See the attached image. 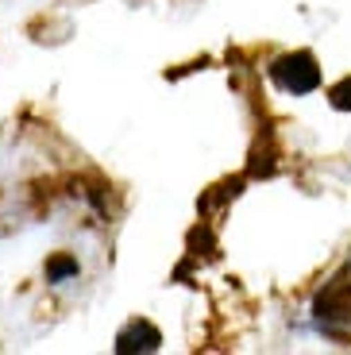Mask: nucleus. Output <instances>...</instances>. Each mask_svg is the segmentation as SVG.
Returning <instances> with one entry per match:
<instances>
[{
    "label": "nucleus",
    "mask_w": 351,
    "mask_h": 355,
    "mask_svg": "<svg viewBox=\"0 0 351 355\" xmlns=\"http://www.w3.org/2000/svg\"><path fill=\"white\" fill-rule=\"evenodd\" d=\"M313 320L316 332L328 340H351V270H340L336 278H328L320 286V293L313 297Z\"/></svg>",
    "instance_id": "nucleus-1"
},
{
    "label": "nucleus",
    "mask_w": 351,
    "mask_h": 355,
    "mask_svg": "<svg viewBox=\"0 0 351 355\" xmlns=\"http://www.w3.org/2000/svg\"><path fill=\"white\" fill-rule=\"evenodd\" d=\"M266 78L282 89V93H290V97H309L320 89V62H316L313 51H286L278 58L266 62Z\"/></svg>",
    "instance_id": "nucleus-2"
},
{
    "label": "nucleus",
    "mask_w": 351,
    "mask_h": 355,
    "mask_svg": "<svg viewBox=\"0 0 351 355\" xmlns=\"http://www.w3.org/2000/svg\"><path fill=\"white\" fill-rule=\"evenodd\" d=\"M162 347V332L151 324L147 317L128 320L120 332H116V355H135V352H158Z\"/></svg>",
    "instance_id": "nucleus-3"
},
{
    "label": "nucleus",
    "mask_w": 351,
    "mask_h": 355,
    "mask_svg": "<svg viewBox=\"0 0 351 355\" xmlns=\"http://www.w3.org/2000/svg\"><path fill=\"white\" fill-rule=\"evenodd\" d=\"M43 275H46L51 286H66V282H74V278L81 275V263H78V255H70V251H58V255L46 259Z\"/></svg>",
    "instance_id": "nucleus-4"
},
{
    "label": "nucleus",
    "mask_w": 351,
    "mask_h": 355,
    "mask_svg": "<svg viewBox=\"0 0 351 355\" xmlns=\"http://www.w3.org/2000/svg\"><path fill=\"white\" fill-rule=\"evenodd\" d=\"M328 105H332L336 112H351V73L328 89Z\"/></svg>",
    "instance_id": "nucleus-5"
}]
</instances>
